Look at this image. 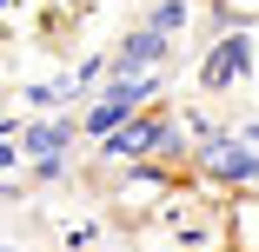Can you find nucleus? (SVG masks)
<instances>
[{"label":"nucleus","instance_id":"obj_1","mask_svg":"<svg viewBox=\"0 0 259 252\" xmlns=\"http://www.w3.org/2000/svg\"><path fill=\"white\" fill-rule=\"evenodd\" d=\"M160 226L180 252H233V213L220 199H199V192H173L160 206Z\"/></svg>","mask_w":259,"mask_h":252},{"label":"nucleus","instance_id":"obj_2","mask_svg":"<svg viewBox=\"0 0 259 252\" xmlns=\"http://www.w3.org/2000/svg\"><path fill=\"white\" fill-rule=\"evenodd\" d=\"M252 60H259V46H252V27H220V40L199 54V93H233L252 80Z\"/></svg>","mask_w":259,"mask_h":252},{"label":"nucleus","instance_id":"obj_3","mask_svg":"<svg viewBox=\"0 0 259 252\" xmlns=\"http://www.w3.org/2000/svg\"><path fill=\"white\" fill-rule=\"evenodd\" d=\"M193 166L206 179H220V186H252L259 179V146L239 139V133H213V139L193 146Z\"/></svg>","mask_w":259,"mask_h":252},{"label":"nucleus","instance_id":"obj_4","mask_svg":"<svg viewBox=\"0 0 259 252\" xmlns=\"http://www.w3.org/2000/svg\"><path fill=\"white\" fill-rule=\"evenodd\" d=\"M173 192H180V186H173V173H166L160 160H153V166H133V173L113 186V219H120V226H140L153 206H166Z\"/></svg>","mask_w":259,"mask_h":252},{"label":"nucleus","instance_id":"obj_5","mask_svg":"<svg viewBox=\"0 0 259 252\" xmlns=\"http://www.w3.org/2000/svg\"><path fill=\"white\" fill-rule=\"evenodd\" d=\"M166 67H173V33L133 27V33L113 46V73H107V80H140V73H166Z\"/></svg>","mask_w":259,"mask_h":252},{"label":"nucleus","instance_id":"obj_6","mask_svg":"<svg viewBox=\"0 0 259 252\" xmlns=\"http://www.w3.org/2000/svg\"><path fill=\"white\" fill-rule=\"evenodd\" d=\"M7 133L20 139L27 160H54V153H67V146L80 139V120H67V113H27V120H14Z\"/></svg>","mask_w":259,"mask_h":252},{"label":"nucleus","instance_id":"obj_7","mask_svg":"<svg viewBox=\"0 0 259 252\" xmlns=\"http://www.w3.org/2000/svg\"><path fill=\"white\" fill-rule=\"evenodd\" d=\"M73 93H80V80H73V73H60V80H27V86H20L27 113H54V107H67Z\"/></svg>","mask_w":259,"mask_h":252},{"label":"nucleus","instance_id":"obj_8","mask_svg":"<svg viewBox=\"0 0 259 252\" xmlns=\"http://www.w3.org/2000/svg\"><path fill=\"white\" fill-rule=\"evenodd\" d=\"M233 252H259V199H233Z\"/></svg>","mask_w":259,"mask_h":252},{"label":"nucleus","instance_id":"obj_9","mask_svg":"<svg viewBox=\"0 0 259 252\" xmlns=\"http://www.w3.org/2000/svg\"><path fill=\"white\" fill-rule=\"evenodd\" d=\"M186 20H193V0H153V7H146V27L153 33H186Z\"/></svg>","mask_w":259,"mask_h":252},{"label":"nucleus","instance_id":"obj_10","mask_svg":"<svg viewBox=\"0 0 259 252\" xmlns=\"http://www.w3.org/2000/svg\"><path fill=\"white\" fill-rule=\"evenodd\" d=\"M259 0H213V27H252Z\"/></svg>","mask_w":259,"mask_h":252},{"label":"nucleus","instance_id":"obj_11","mask_svg":"<svg viewBox=\"0 0 259 252\" xmlns=\"http://www.w3.org/2000/svg\"><path fill=\"white\" fill-rule=\"evenodd\" d=\"M67 173H73L67 153H54V160H27V179H33V186H54V179H67Z\"/></svg>","mask_w":259,"mask_h":252},{"label":"nucleus","instance_id":"obj_12","mask_svg":"<svg viewBox=\"0 0 259 252\" xmlns=\"http://www.w3.org/2000/svg\"><path fill=\"white\" fill-rule=\"evenodd\" d=\"M0 7H27V0H0Z\"/></svg>","mask_w":259,"mask_h":252}]
</instances>
